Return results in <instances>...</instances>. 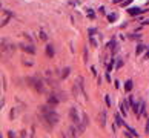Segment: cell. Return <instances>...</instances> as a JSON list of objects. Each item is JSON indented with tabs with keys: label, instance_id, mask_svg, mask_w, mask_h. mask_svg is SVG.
I'll return each instance as SVG.
<instances>
[{
	"label": "cell",
	"instance_id": "cell-1",
	"mask_svg": "<svg viewBox=\"0 0 149 138\" xmlns=\"http://www.w3.org/2000/svg\"><path fill=\"white\" fill-rule=\"evenodd\" d=\"M42 115H43V120L46 121L48 124H51V126H54V124L59 123V115L51 107H48V106H43L42 107Z\"/></svg>",
	"mask_w": 149,
	"mask_h": 138
},
{
	"label": "cell",
	"instance_id": "cell-2",
	"mask_svg": "<svg viewBox=\"0 0 149 138\" xmlns=\"http://www.w3.org/2000/svg\"><path fill=\"white\" fill-rule=\"evenodd\" d=\"M69 117H71V120L74 121V123H80V120H79V112H77V109L75 107H71V111H69Z\"/></svg>",
	"mask_w": 149,
	"mask_h": 138
},
{
	"label": "cell",
	"instance_id": "cell-3",
	"mask_svg": "<svg viewBox=\"0 0 149 138\" xmlns=\"http://www.w3.org/2000/svg\"><path fill=\"white\" fill-rule=\"evenodd\" d=\"M146 9H140V8H129L128 9V12L131 14V16H138V14H141V12H145Z\"/></svg>",
	"mask_w": 149,
	"mask_h": 138
},
{
	"label": "cell",
	"instance_id": "cell-4",
	"mask_svg": "<svg viewBox=\"0 0 149 138\" xmlns=\"http://www.w3.org/2000/svg\"><path fill=\"white\" fill-rule=\"evenodd\" d=\"M46 54H48V57L54 55V46L52 45H46Z\"/></svg>",
	"mask_w": 149,
	"mask_h": 138
},
{
	"label": "cell",
	"instance_id": "cell-5",
	"mask_svg": "<svg viewBox=\"0 0 149 138\" xmlns=\"http://www.w3.org/2000/svg\"><path fill=\"white\" fill-rule=\"evenodd\" d=\"M131 89H132V81H131V80H128V81L125 83V91H126V92H129Z\"/></svg>",
	"mask_w": 149,
	"mask_h": 138
},
{
	"label": "cell",
	"instance_id": "cell-6",
	"mask_svg": "<svg viewBox=\"0 0 149 138\" xmlns=\"http://www.w3.org/2000/svg\"><path fill=\"white\" fill-rule=\"evenodd\" d=\"M22 49L26 51V52H29V54H34V52H35V49H34L33 46H22Z\"/></svg>",
	"mask_w": 149,
	"mask_h": 138
},
{
	"label": "cell",
	"instance_id": "cell-7",
	"mask_svg": "<svg viewBox=\"0 0 149 138\" xmlns=\"http://www.w3.org/2000/svg\"><path fill=\"white\" fill-rule=\"evenodd\" d=\"M105 118H106V114H105V112H101V115H100V124H101V126H105V124H106V120H105Z\"/></svg>",
	"mask_w": 149,
	"mask_h": 138
},
{
	"label": "cell",
	"instance_id": "cell-8",
	"mask_svg": "<svg viewBox=\"0 0 149 138\" xmlns=\"http://www.w3.org/2000/svg\"><path fill=\"white\" fill-rule=\"evenodd\" d=\"M115 121H117V124H118V126H123V124H125V123H123V120H121V117H120L118 114L115 115Z\"/></svg>",
	"mask_w": 149,
	"mask_h": 138
},
{
	"label": "cell",
	"instance_id": "cell-9",
	"mask_svg": "<svg viewBox=\"0 0 149 138\" xmlns=\"http://www.w3.org/2000/svg\"><path fill=\"white\" fill-rule=\"evenodd\" d=\"M143 51H145V46H143V45H138V46H137V49H135L137 55H138V54H141Z\"/></svg>",
	"mask_w": 149,
	"mask_h": 138
},
{
	"label": "cell",
	"instance_id": "cell-10",
	"mask_svg": "<svg viewBox=\"0 0 149 138\" xmlns=\"http://www.w3.org/2000/svg\"><path fill=\"white\" fill-rule=\"evenodd\" d=\"M69 71H71L69 68H65V69H63V72H62V77H63V78H66L68 75H69Z\"/></svg>",
	"mask_w": 149,
	"mask_h": 138
},
{
	"label": "cell",
	"instance_id": "cell-11",
	"mask_svg": "<svg viewBox=\"0 0 149 138\" xmlns=\"http://www.w3.org/2000/svg\"><path fill=\"white\" fill-rule=\"evenodd\" d=\"M48 101H49V104H57V101H59V100H57L55 97H49V100H48Z\"/></svg>",
	"mask_w": 149,
	"mask_h": 138
},
{
	"label": "cell",
	"instance_id": "cell-12",
	"mask_svg": "<svg viewBox=\"0 0 149 138\" xmlns=\"http://www.w3.org/2000/svg\"><path fill=\"white\" fill-rule=\"evenodd\" d=\"M115 18H117V14H109V16H108V20H109V22H114Z\"/></svg>",
	"mask_w": 149,
	"mask_h": 138
},
{
	"label": "cell",
	"instance_id": "cell-13",
	"mask_svg": "<svg viewBox=\"0 0 149 138\" xmlns=\"http://www.w3.org/2000/svg\"><path fill=\"white\" fill-rule=\"evenodd\" d=\"M121 66H123V61H121V60H118V61H117V69L121 68Z\"/></svg>",
	"mask_w": 149,
	"mask_h": 138
},
{
	"label": "cell",
	"instance_id": "cell-14",
	"mask_svg": "<svg viewBox=\"0 0 149 138\" xmlns=\"http://www.w3.org/2000/svg\"><path fill=\"white\" fill-rule=\"evenodd\" d=\"M131 2H132V0H125V2H123V6H128Z\"/></svg>",
	"mask_w": 149,
	"mask_h": 138
},
{
	"label": "cell",
	"instance_id": "cell-15",
	"mask_svg": "<svg viewBox=\"0 0 149 138\" xmlns=\"http://www.w3.org/2000/svg\"><path fill=\"white\" fill-rule=\"evenodd\" d=\"M88 16H89V17H91V18H94V12H92V11L89 9V11H88Z\"/></svg>",
	"mask_w": 149,
	"mask_h": 138
},
{
	"label": "cell",
	"instance_id": "cell-16",
	"mask_svg": "<svg viewBox=\"0 0 149 138\" xmlns=\"http://www.w3.org/2000/svg\"><path fill=\"white\" fill-rule=\"evenodd\" d=\"M14 135H16V134H14L12 130H9V132H8V137H11V138H12V137H14Z\"/></svg>",
	"mask_w": 149,
	"mask_h": 138
},
{
	"label": "cell",
	"instance_id": "cell-17",
	"mask_svg": "<svg viewBox=\"0 0 149 138\" xmlns=\"http://www.w3.org/2000/svg\"><path fill=\"white\" fill-rule=\"evenodd\" d=\"M94 32H95V28H92V29H89V35H94Z\"/></svg>",
	"mask_w": 149,
	"mask_h": 138
},
{
	"label": "cell",
	"instance_id": "cell-18",
	"mask_svg": "<svg viewBox=\"0 0 149 138\" xmlns=\"http://www.w3.org/2000/svg\"><path fill=\"white\" fill-rule=\"evenodd\" d=\"M40 37H42L43 40H46V34H45V32H40Z\"/></svg>",
	"mask_w": 149,
	"mask_h": 138
},
{
	"label": "cell",
	"instance_id": "cell-19",
	"mask_svg": "<svg viewBox=\"0 0 149 138\" xmlns=\"http://www.w3.org/2000/svg\"><path fill=\"white\" fill-rule=\"evenodd\" d=\"M106 104H108V106L111 104V100H109V97H108V95H106Z\"/></svg>",
	"mask_w": 149,
	"mask_h": 138
},
{
	"label": "cell",
	"instance_id": "cell-20",
	"mask_svg": "<svg viewBox=\"0 0 149 138\" xmlns=\"http://www.w3.org/2000/svg\"><path fill=\"white\" fill-rule=\"evenodd\" d=\"M146 134H149V120H148V123H146Z\"/></svg>",
	"mask_w": 149,
	"mask_h": 138
},
{
	"label": "cell",
	"instance_id": "cell-21",
	"mask_svg": "<svg viewBox=\"0 0 149 138\" xmlns=\"http://www.w3.org/2000/svg\"><path fill=\"white\" fill-rule=\"evenodd\" d=\"M120 2H125V0H112V3H120Z\"/></svg>",
	"mask_w": 149,
	"mask_h": 138
},
{
	"label": "cell",
	"instance_id": "cell-22",
	"mask_svg": "<svg viewBox=\"0 0 149 138\" xmlns=\"http://www.w3.org/2000/svg\"><path fill=\"white\" fill-rule=\"evenodd\" d=\"M145 25H149V20H145Z\"/></svg>",
	"mask_w": 149,
	"mask_h": 138
}]
</instances>
